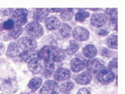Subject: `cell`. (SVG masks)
<instances>
[{"mask_svg":"<svg viewBox=\"0 0 125 94\" xmlns=\"http://www.w3.org/2000/svg\"><path fill=\"white\" fill-rule=\"evenodd\" d=\"M97 33H98L99 35H102V36H104V35H106L108 34V31H106L105 29H100Z\"/></svg>","mask_w":125,"mask_h":94,"instance_id":"37","label":"cell"},{"mask_svg":"<svg viewBox=\"0 0 125 94\" xmlns=\"http://www.w3.org/2000/svg\"><path fill=\"white\" fill-rule=\"evenodd\" d=\"M109 25L111 28L116 29L117 25H118V18L116 16H112V17L109 19Z\"/></svg>","mask_w":125,"mask_h":94,"instance_id":"30","label":"cell"},{"mask_svg":"<svg viewBox=\"0 0 125 94\" xmlns=\"http://www.w3.org/2000/svg\"><path fill=\"white\" fill-rule=\"evenodd\" d=\"M73 15V9H62V12L61 14V18L64 20V21H69L72 19V17Z\"/></svg>","mask_w":125,"mask_h":94,"instance_id":"27","label":"cell"},{"mask_svg":"<svg viewBox=\"0 0 125 94\" xmlns=\"http://www.w3.org/2000/svg\"><path fill=\"white\" fill-rule=\"evenodd\" d=\"M18 46L23 51H33L37 48V42L32 38L24 37L19 40Z\"/></svg>","mask_w":125,"mask_h":94,"instance_id":"5","label":"cell"},{"mask_svg":"<svg viewBox=\"0 0 125 94\" xmlns=\"http://www.w3.org/2000/svg\"><path fill=\"white\" fill-rule=\"evenodd\" d=\"M77 94H91V92L86 88H83L79 90Z\"/></svg>","mask_w":125,"mask_h":94,"instance_id":"34","label":"cell"},{"mask_svg":"<svg viewBox=\"0 0 125 94\" xmlns=\"http://www.w3.org/2000/svg\"><path fill=\"white\" fill-rule=\"evenodd\" d=\"M109 51L107 49H102V52H101V55H104V56H106V57H109Z\"/></svg>","mask_w":125,"mask_h":94,"instance_id":"35","label":"cell"},{"mask_svg":"<svg viewBox=\"0 0 125 94\" xmlns=\"http://www.w3.org/2000/svg\"><path fill=\"white\" fill-rule=\"evenodd\" d=\"M79 48V46L78 43L76 40H70L69 46L65 49V52L68 55H72L78 51Z\"/></svg>","mask_w":125,"mask_h":94,"instance_id":"23","label":"cell"},{"mask_svg":"<svg viewBox=\"0 0 125 94\" xmlns=\"http://www.w3.org/2000/svg\"><path fill=\"white\" fill-rule=\"evenodd\" d=\"M104 64L97 59H91L86 62V68L88 71L94 74L99 73L101 69H104Z\"/></svg>","mask_w":125,"mask_h":94,"instance_id":"7","label":"cell"},{"mask_svg":"<svg viewBox=\"0 0 125 94\" xmlns=\"http://www.w3.org/2000/svg\"><path fill=\"white\" fill-rule=\"evenodd\" d=\"M54 69H55V65H54V63L51 60L45 61L43 74L46 78H49L52 74Z\"/></svg>","mask_w":125,"mask_h":94,"instance_id":"20","label":"cell"},{"mask_svg":"<svg viewBox=\"0 0 125 94\" xmlns=\"http://www.w3.org/2000/svg\"><path fill=\"white\" fill-rule=\"evenodd\" d=\"M115 73L111 69H103L97 73V79L101 84L108 85L112 82L115 79Z\"/></svg>","mask_w":125,"mask_h":94,"instance_id":"4","label":"cell"},{"mask_svg":"<svg viewBox=\"0 0 125 94\" xmlns=\"http://www.w3.org/2000/svg\"><path fill=\"white\" fill-rule=\"evenodd\" d=\"M65 57L64 52L56 47H52L51 49V55H50V59L55 62H60L63 61Z\"/></svg>","mask_w":125,"mask_h":94,"instance_id":"12","label":"cell"},{"mask_svg":"<svg viewBox=\"0 0 125 94\" xmlns=\"http://www.w3.org/2000/svg\"><path fill=\"white\" fill-rule=\"evenodd\" d=\"M62 10V9L61 8H50V9H48V11L49 12H51V13H55V12H59V11Z\"/></svg>","mask_w":125,"mask_h":94,"instance_id":"36","label":"cell"},{"mask_svg":"<svg viewBox=\"0 0 125 94\" xmlns=\"http://www.w3.org/2000/svg\"><path fill=\"white\" fill-rule=\"evenodd\" d=\"M107 45L109 48L117 49H118V37L117 35L112 34L107 39Z\"/></svg>","mask_w":125,"mask_h":94,"instance_id":"26","label":"cell"},{"mask_svg":"<svg viewBox=\"0 0 125 94\" xmlns=\"http://www.w3.org/2000/svg\"><path fill=\"white\" fill-rule=\"evenodd\" d=\"M18 89V85L16 80L13 78H0V90L6 93H13Z\"/></svg>","mask_w":125,"mask_h":94,"instance_id":"1","label":"cell"},{"mask_svg":"<svg viewBox=\"0 0 125 94\" xmlns=\"http://www.w3.org/2000/svg\"><path fill=\"white\" fill-rule=\"evenodd\" d=\"M73 84L72 82H65V83L62 84L60 87H59V89L62 92H68L70 91L71 89H73Z\"/></svg>","mask_w":125,"mask_h":94,"instance_id":"29","label":"cell"},{"mask_svg":"<svg viewBox=\"0 0 125 94\" xmlns=\"http://www.w3.org/2000/svg\"><path fill=\"white\" fill-rule=\"evenodd\" d=\"M41 84H42V79L41 78H34L29 81V83L28 84V87L31 90L32 92H35L38 89L40 88Z\"/></svg>","mask_w":125,"mask_h":94,"instance_id":"24","label":"cell"},{"mask_svg":"<svg viewBox=\"0 0 125 94\" xmlns=\"http://www.w3.org/2000/svg\"><path fill=\"white\" fill-rule=\"evenodd\" d=\"M88 16H89V13L88 11H86L85 10H79L76 14L75 19H76V21H77V22H83L86 19V18L88 17Z\"/></svg>","mask_w":125,"mask_h":94,"instance_id":"25","label":"cell"},{"mask_svg":"<svg viewBox=\"0 0 125 94\" xmlns=\"http://www.w3.org/2000/svg\"><path fill=\"white\" fill-rule=\"evenodd\" d=\"M105 12L106 14H107L108 15H111V16H113V15H116L118 14V9L117 8H106L105 10Z\"/></svg>","mask_w":125,"mask_h":94,"instance_id":"33","label":"cell"},{"mask_svg":"<svg viewBox=\"0 0 125 94\" xmlns=\"http://www.w3.org/2000/svg\"><path fill=\"white\" fill-rule=\"evenodd\" d=\"M45 26L49 30H57L60 26V21L57 17H52L45 19Z\"/></svg>","mask_w":125,"mask_h":94,"instance_id":"14","label":"cell"},{"mask_svg":"<svg viewBox=\"0 0 125 94\" xmlns=\"http://www.w3.org/2000/svg\"><path fill=\"white\" fill-rule=\"evenodd\" d=\"M20 47L19 46H17V43H11L9 45V47L8 49V52H7V55L8 57H15L17 55H18L20 54Z\"/></svg>","mask_w":125,"mask_h":94,"instance_id":"22","label":"cell"},{"mask_svg":"<svg viewBox=\"0 0 125 94\" xmlns=\"http://www.w3.org/2000/svg\"><path fill=\"white\" fill-rule=\"evenodd\" d=\"M20 57L25 62L29 63L31 61L37 57V53L35 51H23L19 54Z\"/></svg>","mask_w":125,"mask_h":94,"instance_id":"17","label":"cell"},{"mask_svg":"<svg viewBox=\"0 0 125 94\" xmlns=\"http://www.w3.org/2000/svg\"><path fill=\"white\" fill-rule=\"evenodd\" d=\"M59 85L54 81H46L41 90V94H57Z\"/></svg>","mask_w":125,"mask_h":94,"instance_id":"8","label":"cell"},{"mask_svg":"<svg viewBox=\"0 0 125 94\" xmlns=\"http://www.w3.org/2000/svg\"><path fill=\"white\" fill-rule=\"evenodd\" d=\"M83 55L88 58H93L94 57L96 56L97 52L96 48L92 46V45H87L84 47V49L83 50Z\"/></svg>","mask_w":125,"mask_h":94,"instance_id":"21","label":"cell"},{"mask_svg":"<svg viewBox=\"0 0 125 94\" xmlns=\"http://www.w3.org/2000/svg\"><path fill=\"white\" fill-rule=\"evenodd\" d=\"M71 78V72L69 69L66 68L60 67L59 68L56 72L55 73L54 75V78L56 81H65Z\"/></svg>","mask_w":125,"mask_h":94,"instance_id":"11","label":"cell"},{"mask_svg":"<svg viewBox=\"0 0 125 94\" xmlns=\"http://www.w3.org/2000/svg\"><path fill=\"white\" fill-rule=\"evenodd\" d=\"M50 55H51V48L50 46H44L37 54L39 59L41 58V59L45 61L50 60Z\"/></svg>","mask_w":125,"mask_h":94,"instance_id":"19","label":"cell"},{"mask_svg":"<svg viewBox=\"0 0 125 94\" xmlns=\"http://www.w3.org/2000/svg\"><path fill=\"white\" fill-rule=\"evenodd\" d=\"M118 67V62H117V58L114 57L113 59L110 61V63L109 64V68L110 69H117Z\"/></svg>","mask_w":125,"mask_h":94,"instance_id":"32","label":"cell"},{"mask_svg":"<svg viewBox=\"0 0 125 94\" xmlns=\"http://www.w3.org/2000/svg\"><path fill=\"white\" fill-rule=\"evenodd\" d=\"M3 28L5 30H11L14 27V23L11 19H8L2 24Z\"/></svg>","mask_w":125,"mask_h":94,"instance_id":"31","label":"cell"},{"mask_svg":"<svg viewBox=\"0 0 125 94\" xmlns=\"http://www.w3.org/2000/svg\"><path fill=\"white\" fill-rule=\"evenodd\" d=\"M106 21L107 17L104 14H94L92 15V19H91L92 24L97 28H100L104 26Z\"/></svg>","mask_w":125,"mask_h":94,"instance_id":"10","label":"cell"},{"mask_svg":"<svg viewBox=\"0 0 125 94\" xmlns=\"http://www.w3.org/2000/svg\"><path fill=\"white\" fill-rule=\"evenodd\" d=\"M71 31L72 28L71 26H69L67 24H62L59 28L55 32V38L62 40L69 38L71 36Z\"/></svg>","mask_w":125,"mask_h":94,"instance_id":"6","label":"cell"},{"mask_svg":"<svg viewBox=\"0 0 125 94\" xmlns=\"http://www.w3.org/2000/svg\"><path fill=\"white\" fill-rule=\"evenodd\" d=\"M49 14L48 9L46 8H38L35 10L33 15V18L35 20L41 22L43 21L45 18L47 17V16Z\"/></svg>","mask_w":125,"mask_h":94,"instance_id":"16","label":"cell"},{"mask_svg":"<svg viewBox=\"0 0 125 94\" xmlns=\"http://www.w3.org/2000/svg\"><path fill=\"white\" fill-rule=\"evenodd\" d=\"M26 31L32 38H39L43 34V29L38 22H31L26 26Z\"/></svg>","mask_w":125,"mask_h":94,"instance_id":"3","label":"cell"},{"mask_svg":"<svg viewBox=\"0 0 125 94\" xmlns=\"http://www.w3.org/2000/svg\"><path fill=\"white\" fill-rule=\"evenodd\" d=\"M85 67V63L79 58H74L71 62V69L74 73H78L83 69Z\"/></svg>","mask_w":125,"mask_h":94,"instance_id":"18","label":"cell"},{"mask_svg":"<svg viewBox=\"0 0 125 94\" xmlns=\"http://www.w3.org/2000/svg\"><path fill=\"white\" fill-rule=\"evenodd\" d=\"M73 36L76 40L85 41L89 38V32L87 29L83 27H76L73 31Z\"/></svg>","mask_w":125,"mask_h":94,"instance_id":"9","label":"cell"},{"mask_svg":"<svg viewBox=\"0 0 125 94\" xmlns=\"http://www.w3.org/2000/svg\"><path fill=\"white\" fill-rule=\"evenodd\" d=\"M92 76L88 72H84L76 77V81L79 85H87L92 81Z\"/></svg>","mask_w":125,"mask_h":94,"instance_id":"15","label":"cell"},{"mask_svg":"<svg viewBox=\"0 0 125 94\" xmlns=\"http://www.w3.org/2000/svg\"><path fill=\"white\" fill-rule=\"evenodd\" d=\"M22 28L20 26H15L10 30V31L8 34H9V36L16 39L22 34Z\"/></svg>","mask_w":125,"mask_h":94,"instance_id":"28","label":"cell"},{"mask_svg":"<svg viewBox=\"0 0 125 94\" xmlns=\"http://www.w3.org/2000/svg\"><path fill=\"white\" fill-rule=\"evenodd\" d=\"M28 66H29L30 71L33 73L34 74H37L40 73L41 70L42 69V63L38 57H35V59L31 61L29 63Z\"/></svg>","mask_w":125,"mask_h":94,"instance_id":"13","label":"cell"},{"mask_svg":"<svg viewBox=\"0 0 125 94\" xmlns=\"http://www.w3.org/2000/svg\"><path fill=\"white\" fill-rule=\"evenodd\" d=\"M27 16L28 10L25 8H19L15 10L12 16H11V20L15 23L16 26H22L25 25L27 22Z\"/></svg>","mask_w":125,"mask_h":94,"instance_id":"2","label":"cell"},{"mask_svg":"<svg viewBox=\"0 0 125 94\" xmlns=\"http://www.w3.org/2000/svg\"><path fill=\"white\" fill-rule=\"evenodd\" d=\"M4 51H5V46L2 43L0 42V55H2Z\"/></svg>","mask_w":125,"mask_h":94,"instance_id":"38","label":"cell"}]
</instances>
